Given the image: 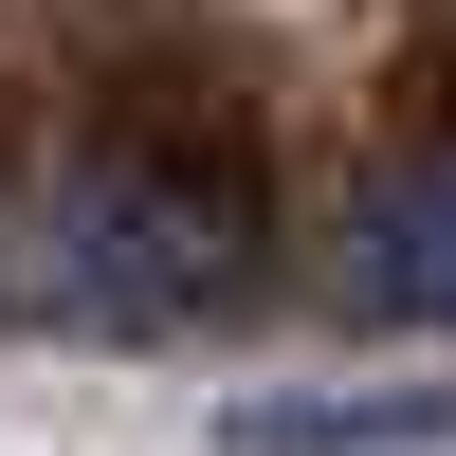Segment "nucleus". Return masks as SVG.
<instances>
[{
	"label": "nucleus",
	"mask_w": 456,
	"mask_h": 456,
	"mask_svg": "<svg viewBox=\"0 0 456 456\" xmlns=\"http://www.w3.org/2000/svg\"><path fill=\"white\" fill-rule=\"evenodd\" d=\"M0 292L55 329H183L238 292V201L201 165H55L19 219H0Z\"/></svg>",
	"instance_id": "obj_1"
},
{
	"label": "nucleus",
	"mask_w": 456,
	"mask_h": 456,
	"mask_svg": "<svg viewBox=\"0 0 456 456\" xmlns=\"http://www.w3.org/2000/svg\"><path fill=\"white\" fill-rule=\"evenodd\" d=\"M347 292L402 311V329H456V146L402 165L384 201H347Z\"/></svg>",
	"instance_id": "obj_2"
}]
</instances>
